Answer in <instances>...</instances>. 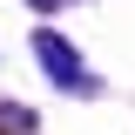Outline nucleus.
<instances>
[{
  "label": "nucleus",
  "mask_w": 135,
  "mask_h": 135,
  "mask_svg": "<svg viewBox=\"0 0 135 135\" xmlns=\"http://www.w3.org/2000/svg\"><path fill=\"white\" fill-rule=\"evenodd\" d=\"M34 7H61V0H34Z\"/></svg>",
  "instance_id": "3"
},
{
  "label": "nucleus",
  "mask_w": 135,
  "mask_h": 135,
  "mask_svg": "<svg viewBox=\"0 0 135 135\" xmlns=\"http://www.w3.org/2000/svg\"><path fill=\"white\" fill-rule=\"evenodd\" d=\"M0 128H34V115L27 108H0Z\"/></svg>",
  "instance_id": "2"
},
{
  "label": "nucleus",
  "mask_w": 135,
  "mask_h": 135,
  "mask_svg": "<svg viewBox=\"0 0 135 135\" xmlns=\"http://www.w3.org/2000/svg\"><path fill=\"white\" fill-rule=\"evenodd\" d=\"M34 47H41V61H47V68H61V81H68V88H88V74L74 68V54H68V41H61V34H41Z\"/></svg>",
  "instance_id": "1"
}]
</instances>
